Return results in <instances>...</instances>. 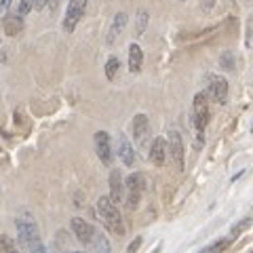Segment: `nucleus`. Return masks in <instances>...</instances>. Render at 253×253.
Wrapping results in <instances>:
<instances>
[{
  "label": "nucleus",
  "mask_w": 253,
  "mask_h": 253,
  "mask_svg": "<svg viewBox=\"0 0 253 253\" xmlns=\"http://www.w3.org/2000/svg\"><path fill=\"white\" fill-rule=\"evenodd\" d=\"M15 226H17V236H19L21 247L32 249V251H42V245L38 243L41 241V236H38V226H36V221L30 213H21V215H17Z\"/></svg>",
  "instance_id": "1"
},
{
  "label": "nucleus",
  "mask_w": 253,
  "mask_h": 253,
  "mask_svg": "<svg viewBox=\"0 0 253 253\" xmlns=\"http://www.w3.org/2000/svg\"><path fill=\"white\" fill-rule=\"evenodd\" d=\"M97 213L101 221H104V226L108 228L110 232H114L118 236L125 234V226H123V217H121V211H118L116 203L110 199V196H101L97 201Z\"/></svg>",
  "instance_id": "2"
},
{
  "label": "nucleus",
  "mask_w": 253,
  "mask_h": 253,
  "mask_svg": "<svg viewBox=\"0 0 253 253\" xmlns=\"http://www.w3.org/2000/svg\"><path fill=\"white\" fill-rule=\"evenodd\" d=\"M125 188H126V207L131 211L137 209V205L141 201V194L146 190V179L141 173H131L129 177L125 181Z\"/></svg>",
  "instance_id": "3"
},
{
  "label": "nucleus",
  "mask_w": 253,
  "mask_h": 253,
  "mask_svg": "<svg viewBox=\"0 0 253 253\" xmlns=\"http://www.w3.org/2000/svg\"><path fill=\"white\" fill-rule=\"evenodd\" d=\"M192 116H194V126H196V131H205V126L209 125V116H211L207 93H196V95H194Z\"/></svg>",
  "instance_id": "4"
},
{
  "label": "nucleus",
  "mask_w": 253,
  "mask_h": 253,
  "mask_svg": "<svg viewBox=\"0 0 253 253\" xmlns=\"http://www.w3.org/2000/svg\"><path fill=\"white\" fill-rule=\"evenodd\" d=\"M207 97L215 104H226L228 99V81L224 76H209L207 78Z\"/></svg>",
  "instance_id": "5"
},
{
  "label": "nucleus",
  "mask_w": 253,
  "mask_h": 253,
  "mask_svg": "<svg viewBox=\"0 0 253 253\" xmlns=\"http://www.w3.org/2000/svg\"><path fill=\"white\" fill-rule=\"evenodd\" d=\"M86 9V0H70L68 11H66V19H63V30L66 32H74L78 21L84 15Z\"/></svg>",
  "instance_id": "6"
},
{
  "label": "nucleus",
  "mask_w": 253,
  "mask_h": 253,
  "mask_svg": "<svg viewBox=\"0 0 253 253\" xmlns=\"http://www.w3.org/2000/svg\"><path fill=\"white\" fill-rule=\"evenodd\" d=\"M72 230H74V236L83 245H93L95 234H97V230L93 228V224H89V221L83 219V217H74L72 219Z\"/></svg>",
  "instance_id": "7"
},
{
  "label": "nucleus",
  "mask_w": 253,
  "mask_h": 253,
  "mask_svg": "<svg viewBox=\"0 0 253 253\" xmlns=\"http://www.w3.org/2000/svg\"><path fill=\"white\" fill-rule=\"evenodd\" d=\"M95 152H97L99 156V161L104 163V165H110L112 163V144H110V135L106 131H97L95 133Z\"/></svg>",
  "instance_id": "8"
},
{
  "label": "nucleus",
  "mask_w": 253,
  "mask_h": 253,
  "mask_svg": "<svg viewBox=\"0 0 253 253\" xmlns=\"http://www.w3.org/2000/svg\"><path fill=\"white\" fill-rule=\"evenodd\" d=\"M169 152H171V158H173V163H175V167L181 171L184 169V141H181V135L177 131L169 133Z\"/></svg>",
  "instance_id": "9"
},
{
  "label": "nucleus",
  "mask_w": 253,
  "mask_h": 253,
  "mask_svg": "<svg viewBox=\"0 0 253 253\" xmlns=\"http://www.w3.org/2000/svg\"><path fill=\"white\" fill-rule=\"evenodd\" d=\"M167 152H169V146L163 137H156L150 146V161H152L156 167H163L165 161H167Z\"/></svg>",
  "instance_id": "10"
},
{
  "label": "nucleus",
  "mask_w": 253,
  "mask_h": 253,
  "mask_svg": "<svg viewBox=\"0 0 253 253\" xmlns=\"http://www.w3.org/2000/svg\"><path fill=\"white\" fill-rule=\"evenodd\" d=\"M150 135V123H148V116L146 114H137L135 121H133V137L141 146L146 144V137Z\"/></svg>",
  "instance_id": "11"
},
{
  "label": "nucleus",
  "mask_w": 253,
  "mask_h": 253,
  "mask_svg": "<svg viewBox=\"0 0 253 253\" xmlns=\"http://www.w3.org/2000/svg\"><path fill=\"white\" fill-rule=\"evenodd\" d=\"M118 156H121L123 165H126V167H133V163H135V150H133L126 135L118 137Z\"/></svg>",
  "instance_id": "12"
},
{
  "label": "nucleus",
  "mask_w": 253,
  "mask_h": 253,
  "mask_svg": "<svg viewBox=\"0 0 253 253\" xmlns=\"http://www.w3.org/2000/svg\"><path fill=\"white\" fill-rule=\"evenodd\" d=\"M2 30H4L6 36H17V34H21V30H23V19H21V15H19V13H15V15L6 13L4 19H2Z\"/></svg>",
  "instance_id": "13"
},
{
  "label": "nucleus",
  "mask_w": 253,
  "mask_h": 253,
  "mask_svg": "<svg viewBox=\"0 0 253 253\" xmlns=\"http://www.w3.org/2000/svg\"><path fill=\"white\" fill-rule=\"evenodd\" d=\"M123 177H121V171L118 169H112L110 173V199H112L116 205L123 201Z\"/></svg>",
  "instance_id": "14"
},
{
  "label": "nucleus",
  "mask_w": 253,
  "mask_h": 253,
  "mask_svg": "<svg viewBox=\"0 0 253 253\" xmlns=\"http://www.w3.org/2000/svg\"><path fill=\"white\" fill-rule=\"evenodd\" d=\"M141 63H144V51L139 44H131L129 46V70L131 72H139Z\"/></svg>",
  "instance_id": "15"
},
{
  "label": "nucleus",
  "mask_w": 253,
  "mask_h": 253,
  "mask_svg": "<svg viewBox=\"0 0 253 253\" xmlns=\"http://www.w3.org/2000/svg\"><path fill=\"white\" fill-rule=\"evenodd\" d=\"M125 26H126V15L125 13H118L116 17H114V21H112V26H110V32H108V44H112L116 41L118 34L125 30Z\"/></svg>",
  "instance_id": "16"
},
{
  "label": "nucleus",
  "mask_w": 253,
  "mask_h": 253,
  "mask_svg": "<svg viewBox=\"0 0 253 253\" xmlns=\"http://www.w3.org/2000/svg\"><path fill=\"white\" fill-rule=\"evenodd\" d=\"M118 68H121V61H118L116 57H110L108 63H106V78H108V81H114Z\"/></svg>",
  "instance_id": "17"
},
{
  "label": "nucleus",
  "mask_w": 253,
  "mask_h": 253,
  "mask_svg": "<svg viewBox=\"0 0 253 253\" xmlns=\"http://www.w3.org/2000/svg\"><path fill=\"white\" fill-rule=\"evenodd\" d=\"M249 226H251V217H245V219H241V221H239V224H236V226H232L230 236H232V239H236V236H239V234H243V232L247 230Z\"/></svg>",
  "instance_id": "18"
},
{
  "label": "nucleus",
  "mask_w": 253,
  "mask_h": 253,
  "mask_svg": "<svg viewBox=\"0 0 253 253\" xmlns=\"http://www.w3.org/2000/svg\"><path fill=\"white\" fill-rule=\"evenodd\" d=\"M232 236H228V239H224V241H217V243H213V245H209V247L207 249H205V251H226L228 247H230V245H232Z\"/></svg>",
  "instance_id": "19"
},
{
  "label": "nucleus",
  "mask_w": 253,
  "mask_h": 253,
  "mask_svg": "<svg viewBox=\"0 0 253 253\" xmlns=\"http://www.w3.org/2000/svg\"><path fill=\"white\" fill-rule=\"evenodd\" d=\"M36 6V0H19V6H17V13L21 17H26V15Z\"/></svg>",
  "instance_id": "20"
},
{
  "label": "nucleus",
  "mask_w": 253,
  "mask_h": 253,
  "mask_svg": "<svg viewBox=\"0 0 253 253\" xmlns=\"http://www.w3.org/2000/svg\"><path fill=\"white\" fill-rule=\"evenodd\" d=\"M146 23H148V13H146V11H139V15H137V23H135V32H137V36L144 34Z\"/></svg>",
  "instance_id": "21"
},
{
  "label": "nucleus",
  "mask_w": 253,
  "mask_h": 253,
  "mask_svg": "<svg viewBox=\"0 0 253 253\" xmlns=\"http://www.w3.org/2000/svg\"><path fill=\"white\" fill-rule=\"evenodd\" d=\"M93 247L97 251H110V243L104 239V234H95V241H93Z\"/></svg>",
  "instance_id": "22"
},
{
  "label": "nucleus",
  "mask_w": 253,
  "mask_h": 253,
  "mask_svg": "<svg viewBox=\"0 0 253 253\" xmlns=\"http://www.w3.org/2000/svg\"><path fill=\"white\" fill-rule=\"evenodd\" d=\"M15 249V243L6 236H0V251H13Z\"/></svg>",
  "instance_id": "23"
},
{
  "label": "nucleus",
  "mask_w": 253,
  "mask_h": 253,
  "mask_svg": "<svg viewBox=\"0 0 253 253\" xmlns=\"http://www.w3.org/2000/svg\"><path fill=\"white\" fill-rule=\"evenodd\" d=\"M9 6H11V0H0V17H4Z\"/></svg>",
  "instance_id": "24"
},
{
  "label": "nucleus",
  "mask_w": 253,
  "mask_h": 253,
  "mask_svg": "<svg viewBox=\"0 0 253 253\" xmlns=\"http://www.w3.org/2000/svg\"><path fill=\"white\" fill-rule=\"evenodd\" d=\"M139 247H141V236H137V239L133 241V243L129 245V247H126V251H129V253H133V251H137Z\"/></svg>",
  "instance_id": "25"
},
{
  "label": "nucleus",
  "mask_w": 253,
  "mask_h": 253,
  "mask_svg": "<svg viewBox=\"0 0 253 253\" xmlns=\"http://www.w3.org/2000/svg\"><path fill=\"white\" fill-rule=\"evenodd\" d=\"M46 2H49V0H36V6H34V9H38V11H41V9H44V6H46Z\"/></svg>",
  "instance_id": "26"
}]
</instances>
